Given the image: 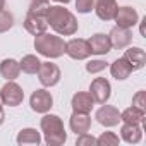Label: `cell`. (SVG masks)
I'll use <instances>...</instances> for the list:
<instances>
[{"mask_svg":"<svg viewBox=\"0 0 146 146\" xmlns=\"http://www.w3.org/2000/svg\"><path fill=\"white\" fill-rule=\"evenodd\" d=\"M45 19L48 26L62 36H72L79 29V23L76 16L69 9H64L62 5H46L45 7Z\"/></svg>","mask_w":146,"mask_h":146,"instance_id":"cell-1","label":"cell"},{"mask_svg":"<svg viewBox=\"0 0 146 146\" xmlns=\"http://www.w3.org/2000/svg\"><path fill=\"white\" fill-rule=\"evenodd\" d=\"M40 127L45 136V143L48 146H62L67 141V132H65L64 122L58 115L46 112L43 115V119L40 120Z\"/></svg>","mask_w":146,"mask_h":146,"instance_id":"cell-2","label":"cell"},{"mask_svg":"<svg viewBox=\"0 0 146 146\" xmlns=\"http://www.w3.org/2000/svg\"><path fill=\"white\" fill-rule=\"evenodd\" d=\"M35 50L46 58H58L65 53V41L50 33H41L35 36Z\"/></svg>","mask_w":146,"mask_h":146,"instance_id":"cell-3","label":"cell"},{"mask_svg":"<svg viewBox=\"0 0 146 146\" xmlns=\"http://www.w3.org/2000/svg\"><path fill=\"white\" fill-rule=\"evenodd\" d=\"M46 7V5H45ZM45 7H29L26 19H24V28L29 35L36 36L41 35L48 29V23L45 19Z\"/></svg>","mask_w":146,"mask_h":146,"instance_id":"cell-4","label":"cell"},{"mask_svg":"<svg viewBox=\"0 0 146 146\" xmlns=\"http://www.w3.org/2000/svg\"><path fill=\"white\" fill-rule=\"evenodd\" d=\"M38 79L40 83L45 86V88H52V86H57L60 78H62V72L58 69L57 64L53 62H41L40 69H38Z\"/></svg>","mask_w":146,"mask_h":146,"instance_id":"cell-5","label":"cell"},{"mask_svg":"<svg viewBox=\"0 0 146 146\" xmlns=\"http://www.w3.org/2000/svg\"><path fill=\"white\" fill-rule=\"evenodd\" d=\"M0 96H2V103L7 107H19L24 100V91L23 88L14 83V81H7L2 90H0Z\"/></svg>","mask_w":146,"mask_h":146,"instance_id":"cell-6","label":"cell"},{"mask_svg":"<svg viewBox=\"0 0 146 146\" xmlns=\"http://www.w3.org/2000/svg\"><path fill=\"white\" fill-rule=\"evenodd\" d=\"M65 53L74 60H86L91 55V48H90L88 40L72 38V40L65 41Z\"/></svg>","mask_w":146,"mask_h":146,"instance_id":"cell-7","label":"cell"},{"mask_svg":"<svg viewBox=\"0 0 146 146\" xmlns=\"http://www.w3.org/2000/svg\"><path fill=\"white\" fill-rule=\"evenodd\" d=\"M90 95L93 96L95 103H107L110 100V95H112V86H110V81L105 79V78H95L90 84Z\"/></svg>","mask_w":146,"mask_h":146,"instance_id":"cell-8","label":"cell"},{"mask_svg":"<svg viewBox=\"0 0 146 146\" xmlns=\"http://www.w3.org/2000/svg\"><path fill=\"white\" fill-rule=\"evenodd\" d=\"M29 105H31L33 112H36V113H46L53 107V96H52L50 91H46L43 88L36 90V91H33V95L29 98Z\"/></svg>","mask_w":146,"mask_h":146,"instance_id":"cell-9","label":"cell"},{"mask_svg":"<svg viewBox=\"0 0 146 146\" xmlns=\"http://www.w3.org/2000/svg\"><path fill=\"white\" fill-rule=\"evenodd\" d=\"M95 119H96V122H98L100 125H103V127H113V125H119V122H120V112H119L115 107L103 103V105L96 110Z\"/></svg>","mask_w":146,"mask_h":146,"instance_id":"cell-10","label":"cell"},{"mask_svg":"<svg viewBox=\"0 0 146 146\" xmlns=\"http://www.w3.org/2000/svg\"><path fill=\"white\" fill-rule=\"evenodd\" d=\"M113 21L117 23L119 28H125V29H132L137 23H139V14L136 9L129 7V5H124V7H119L115 16H113Z\"/></svg>","mask_w":146,"mask_h":146,"instance_id":"cell-11","label":"cell"},{"mask_svg":"<svg viewBox=\"0 0 146 146\" xmlns=\"http://www.w3.org/2000/svg\"><path fill=\"white\" fill-rule=\"evenodd\" d=\"M108 38H110V43H112V48H117V50H122V48H127L132 41V31L131 29H125V28H112V31L108 33Z\"/></svg>","mask_w":146,"mask_h":146,"instance_id":"cell-12","label":"cell"},{"mask_svg":"<svg viewBox=\"0 0 146 146\" xmlns=\"http://www.w3.org/2000/svg\"><path fill=\"white\" fill-rule=\"evenodd\" d=\"M70 105H72V110H74V112L90 113L93 110V107H95V100L90 95V91H78L74 96H72Z\"/></svg>","mask_w":146,"mask_h":146,"instance_id":"cell-13","label":"cell"},{"mask_svg":"<svg viewBox=\"0 0 146 146\" xmlns=\"http://www.w3.org/2000/svg\"><path fill=\"white\" fill-rule=\"evenodd\" d=\"M93 9L102 21H112L119 5H117V0H95Z\"/></svg>","mask_w":146,"mask_h":146,"instance_id":"cell-14","label":"cell"},{"mask_svg":"<svg viewBox=\"0 0 146 146\" xmlns=\"http://www.w3.org/2000/svg\"><path fill=\"white\" fill-rule=\"evenodd\" d=\"M69 125H70V131L76 134L88 132L91 129V117L90 113H84V112H72Z\"/></svg>","mask_w":146,"mask_h":146,"instance_id":"cell-15","label":"cell"},{"mask_svg":"<svg viewBox=\"0 0 146 146\" xmlns=\"http://www.w3.org/2000/svg\"><path fill=\"white\" fill-rule=\"evenodd\" d=\"M88 43H90V48H91V53L93 55H107L112 50L110 38H108V35H103V33L93 35L88 40Z\"/></svg>","mask_w":146,"mask_h":146,"instance_id":"cell-16","label":"cell"},{"mask_svg":"<svg viewBox=\"0 0 146 146\" xmlns=\"http://www.w3.org/2000/svg\"><path fill=\"white\" fill-rule=\"evenodd\" d=\"M21 74V65L17 60L14 58H4L2 62H0V76H2L4 79L7 81H14L17 79Z\"/></svg>","mask_w":146,"mask_h":146,"instance_id":"cell-17","label":"cell"},{"mask_svg":"<svg viewBox=\"0 0 146 146\" xmlns=\"http://www.w3.org/2000/svg\"><path fill=\"white\" fill-rule=\"evenodd\" d=\"M110 74L112 78H115L117 81H124L127 79L131 74H132V67L129 65V62L122 57V58H117L110 64Z\"/></svg>","mask_w":146,"mask_h":146,"instance_id":"cell-18","label":"cell"},{"mask_svg":"<svg viewBox=\"0 0 146 146\" xmlns=\"http://www.w3.org/2000/svg\"><path fill=\"white\" fill-rule=\"evenodd\" d=\"M120 137L125 143H129V144H136L143 137V129L139 127V124H127V122H124L122 127H120Z\"/></svg>","mask_w":146,"mask_h":146,"instance_id":"cell-19","label":"cell"},{"mask_svg":"<svg viewBox=\"0 0 146 146\" xmlns=\"http://www.w3.org/2000/svg\"><path fill=\"white\" fill-rule=\"evenodd\" d=\"M124 58H125V60L129 62V65L132 67V72L144 67V50L139 48V46H131V48H127L125 53H124Z\"/></svg>","mask_w":146,"mask_h":146,"instance_id":"cell-20","label":"cell"},{"mask_svg":"<svg viewBox=\"0 0 146 146\" xmlns=\"http://www.w3.org/2000/svg\"><path fill=\"white\" fill-rule=\"evenodd\" d=\"M16 141H17V144H40L41 143V134L33 127H26V129L19 131Z\"/></svg>","mask_w":146,"mask_h":146,"instance_id":"cell-21","label":"cell"},{"mask_svg":"<svg viewBox=\"0 0 146 146\" xmlns=\"http://www.w3.org/2000/svg\"><path fill=\"white\" fill-rule=\"evenodd\" d=\"M120 120L127 122V124H143L144 122V110L137 108V107H129L124 112H120Z\"/></svg>","mask_w":146,"mask_h":146,"instance_id":"cell-22","label":"cell"},{"mask_svg":"<svg viewBox=\"0 0 146 146\" xmlns=\"http://www.w3.org/2000/svg\"><path fill=\"white\" fill-rule=\"evenodd\" d=\"M19 65H21V70L26 72V74H36L38 69H40V65H41V60L36 55H31L29 53V55H24L21 58Z\"/></svg>","mask_w":146,"mask_h":146,"instance_id":"cell-23","label":"cell"},{"mask_svg":"<svg viewBox=\"0 0 146 146\" xmlns=\"http://www.w3.org/2000/svg\"><path fill=\"white\" fill-rule=\"evenodd\" d=\"M12 26H14L12 12H9L5 9H0V33H7Z\"/></svg>","mask_w":146,"mask_h":146,"instance_id":"cell-24","label":"cell"},{"mask_svg":"<svg viewBox=\"0 0 146 146\" xmlns=\"http://www.w3.org/2000/svg\"><path fill=\"white\" fill-rule=\"evenodd\" d=\"M119 143H120L119 136H117L115 132H110V131L102 132L100 137H96V144H100V146H115V144H119Z\"/></svg>","mask_w":146,"mask_h":146,"instance_id":"cell-25","label":"cell"},{"mask_svg":"<svg viewBox=\"0 0 146 146\" xmlns=\"http://www.w3.org/2000/svg\"><path fill=\"white\" fill-rule=\"evenodd\" d=\"M108 67V62L102 60V58H95V60H90L86 64V70L90 72V74H98V72L105 70Z\"/></svg>","mask_w":146,"mask_h":146,"instance_id":"cell-26","label":"cell"},{"mask_svg":"<svg viewBox=\"0 0 146 146\" xmlns=\"http://www.w3.org/2000/svg\"><path fill=\"white\" fill-rule=\"evenodd\" d=\"M76 144L78 146H95L96 144V137L88 134V132H83V134H78Z\"/></svg>","mask_w":146,"mask_h":146,"instance_id":"cell-27","label":"cell"},{"mask_svg":"<svg viewBox=\"0 0 146 146\" xmlns=\"http://www.w3.org/2000/svg\"><path fill=\"white\" fill-rule=\"evenodd\" d=\"M95 7V0H76V9L79 14H88Z\"/></svg>","mask_w":146,"mask_h":146,"instance_id":"cell-28","label":"cell"},{"mask_svg":"<svg viewBox=\"0 0 146 146\" xmlns=\"http://www.w3.org/2000/svg\"><path fill=\"white\" fill-rule=\"evenodd\" d=\"M132 105L137 107V108H141V110H144L146 108V93L144 91H137L132 96Z\"/></svg>","mask_w":146,"mask_h":146,"instance_id":"cell-29","label":"cell"},{"mask_svg":"<svg viewBox=\"0 0 146 146\" xmlns=\"http://www.w3.org/2000/svg\"><path fill=\"white\" fill-rule=\"evenodd\" d=\"M48 0H31V7H45Z\"/></svg>","mask_w":146,"mask_h":146,"instance_id":"cell-30","label":"cell"},{"mask_svg":"<svg viewBox=\"0 0 146 146\" xmlns=\"http://www.w3.org/2000/svg\"><path fill=\"white\" fill-rule=\"evenodd\" d=\"M4 120H5V113H4V108L0 107V125L4 124Z\"/></svg>","mask_w":146,"mask_h":146,"instance_id":"cell-31","label":"cell"},{"mask_svg":"<svg viewBox=\"0 0 146 146\" xmlns=\"http://www.w3.org/2000/svg\"><path fill=\"white\" fill-rule=\"evenodd\" d=\"M55 2H58V4H69L70 0H55Z\"/></svg>","mask_w":146,"mask_h":146,"instance_id":"cell-32","label":"cell"},{"mask_svg":"<svg viewBox=\"0 0 146 146\" xmlns=\"http://www.w3.org/2000/svg\"><path fill=\"white\" fill-rule=\"evenodd\" d=\"M5 7V0H0V9H4Z\"/></svg>","mask_w":146,"mask_h":146,"instance_id":"cell-33","label":"cell"},{"mask_svg":"<svg viewBox=\"0 0 146 146\" xmlns=\"http://www.w3.org/2000/svg\"><path fill=\"white\" fill-rule=\"evenodd\" d=\"M2 105H4V103H2V96H0V107H2Z\"/></svg>","mask_w":146,"mask_h":146,"instance_id":"cell-34","label":"cell"}]
</instances>
